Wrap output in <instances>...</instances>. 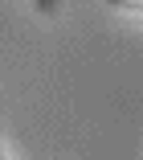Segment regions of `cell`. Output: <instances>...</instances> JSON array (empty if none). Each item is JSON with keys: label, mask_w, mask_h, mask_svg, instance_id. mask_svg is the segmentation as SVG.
I'll list each match as a JSON object with an SVG mask.
<instances>
[{"label": "cell", "mask_w": 143, "mask_h": 160, "mask_svg": "<svg viewBox=\"0 0 143 160\" xmlns=\"http://www.w3.org/2000/svg\"><path fill=\"white\" fill-rule=\"evenodd\" d=\"M0 160H8V152H4V144H0Z\"/></svg>", "instance_id": "3"}, {"label": "cell", "mask_w": 143, "mask_h": 160, "mask_svg": "<svg viewBox=\"0 0 143 160\" xmlns=\"http://www.w3.org/2000/svg\"><path fill=\"white\" fill-rule=\"evenodd\" d=\"M106 4L119 12H131V17H143V0H106Z\"/></svg>", "instance_id": "2"}, {"label": "cell", "mask_w": 143, "mask_h": 160, "mask_svg": "<svg viewBox=\"0 0 143 160\" xmlns=\"http://www.w3.org/2000/svg\"><path fill=\"white\" fill-rule=\"evenodd\" d=\"M29 4H33L37 17H57L61 12V0H29Z\"/></svg>", "instance_id": "1"}]
</instances>
